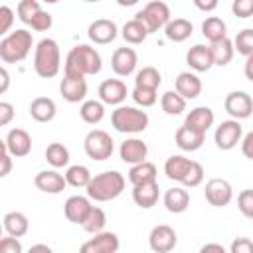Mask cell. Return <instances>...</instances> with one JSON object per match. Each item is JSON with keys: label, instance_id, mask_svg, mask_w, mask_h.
I'll use <instances>...</instances> for the list:
<instances>
[{"label": "cell", "instance_id": "6da1fadb", "mask_svg": "<svg viewBox=\"0 0 253 253\" xmlns=\"http://www.w3.org/2000/svg\"><path fill=\"white\" fill-rule=\"evenodd\" d=\"M101 67H103V61L99 51L87 43H79L69 49L63 63V73L87 77V75H97Z\"/></svg>", "mask_w": 253, "mask_h": 253}, {"label": "cell", "instance_id": "7a4b0ae2", "mask_svg": "<svg viewBox=\"0 0 253 253\" xmlns=\"http://www.w3.org/2000/svg\"><path fill=\"white\" fill-rule=\"evenodd\" d=\"M125 176L117 170H107L101 174H95L93 180L89 182L87 190V198L95 200V202H111L115 198H119L125 190Z\"/></svg>", "mask_w": 253, "mask_h": 253}, {"label": "cell", "instance_id": "3957f363", "mask_svg": "<svg viewBox=\"0 0 253 253\" xmlns=\"http://www.w3.org/2000/svg\"><path fill=\"white\" fill-rule=\"evenodd\" d=\"M61 69V51L59 43L51 38H43L38 42L34 51V71L42 79H51Z\"/></svg>", "mask_w": 253, "mask_h": 253}, {"label": "cell", "instance_id": "277c9868", "mask_svg": "<svg viewBox=\"0 0 253 253\" xmlns=\"http://www.w3.org/2000/svg\"><path fill=\"white\" fill-rule=\"evenodd\" d=\"M32 45H34L32 32L24 28L14 30L0 40V59L4 63H20L30 55Z\"/></svg>", "mask_w": 253, "mask_h": 253}, {"label": "cell", "instance_id": "5b68a950", "mask_svg": "<svg viewBox=\"0 0 253 253\" xmlns=\"http://www.w3.org/2000/svg\"><path fill=\"white\" fill-rule=\"evenodd\" d=\"M148 115L142 109L136 107H128V105H121L111 113V125L117 132L123 134H136L146 130L148 126Z\"/></svg>", "mask_w": 253, "mask_h": 253}, {"label": "cell", "instance_id": "8992f818", "mask_svg": "<svg viewBox=\"0 0 253 253\" xmlns=\"http://www.w3.org/2000/svg\"><path fill=\"white\" fill-rule=\"evenodd\" d=\"M134 18L144 24V28L148 30V34H154V32L166 28L168 22L172 20V18H170V8H168V4L162 2V0H152V2L144 4V8L134 14Z\"/></svg>", "mask_w": 253, "mask_h": 253}, {"label": "cell", "instance_id": "52a82bcc", "mask_svg": "<svg viewBox=\"0 0 253 253\" xmlns=\"http://www.w3.org/2000/svg\"><path fill=\"white\" fill-rule=\"evenodd\" d=\"M83 148L85 154L93 160H107L111 158L113 150H115V142L111 138V134L103 128H93L85 134L83 138Z\"/></svg>", "mask_w": 253, "mask_h": 253}, {"label": "cell", "instance_id": "ba28073f", "mask_svg": "<svg viewBox=\"0 0 253 253\" xmlns=\"http://www.w3.org/2000/svg\"><path fill=\"white\" fill-rule=\"evenodd\" d=\"M213 140H215V146L219 150H231V148H235L237 142L243 140V126H241V123L235 121V119L221 121L215 126Z\"/></svg>", "mask_w": 253, "mask_h": 253}, {"label": "cell", "instance_id": "9c48e42d", "mask_svg": "<svg viewBox=\"0 0 253 253\" xmlns=\"http://www.w3.org/2000/svg\"><path fill=\"white\" fill-rule=\"evenodd\" d=\"M204 194H206V200H208L210 206L223 208V206H227L231 202L233 188H231V184L225 178H211V180L206 182Z\"/></svg>", "mask_w": 253, "mask_h": 253}, {"label": "cell", "instance_id": "30bf717a", "mask_svg": "<svg viewBox=\"0 0 253 253\" xmlns=\"http://www.w3.org/2000/svg\"><path fill=\"white\" fill-rule=\"evenodd\" d=\"M59 93L67 103H83L87 101V79L81 75L63 73V79L59 81Z\"/></svg>", "mask_w": 253, "mask_h": 253}, {"label": "cell", "instance_id": "8fae6325", "mask_svg": "<svg viewBox=\"0 0 253 253\" xmlns=\"http://www.w3.org/2000/svg\"><path fill=\"white\" fill-rule=\"evenodd\" d=\"M223 107H225V111H227V115L231 119L241 121V119L251 117V113H253V99L245 91H231V93H227V97L223 101Z\"/></svg>", "mask_w": 253, "mask_h": 253}, {"label": "cell", "instance_id": "7c38bea8", "mask_svg": "<svg viewBox=\"0 0 253 253\" xmlns=\"http://www.w3.org/2000/svg\"><path fill=\"white\" fill-rule=\"evenodd\" d=\"M176 243H178V235L166 223H160V225L152 227V231L148 235V245L154 253H170L176 247Z\"/></svg>", "mask_w": 253, "mask_h": 253}, {"label": "cell", "instance_id": "4fadbf2b", "mask_svg": "<svg viewBox=\"0 0 253 253\" xmlns=\"http://www.w3.org/2000/svg\"><path fill=\"white\" fill-rule=\"evenodd\" d=\"M119 247H121V241H119L117 233L101 231V233L93 235L91 239H87L79 247V253H117Z\"/></svg>", "mask_w": 253, "mask_h": 253}, {"label": "cell", "instance_id": "5bb4252c", "mask_svg": "<svg viewBox=\"0 0 253 253\" xmlns=\"http://www.w3.org/2000/svg\"><path fill=\"white\" fill-rule=\"evenodd\" d=\"M4 146L6 150L14 156V158H22V156H28L32 152V136L28 130L24 128H12L8 130L6 138H4Z\"/></svg>", "mask_w": 253, "mask_h": 253}, {"label": "cell", "instance_id": "9a60e30c", "mask_svg": "<svg viewBox=\"0 0 253 253\" xmlns=\"http://www.w3.org/2000/svg\"><path fill=\"white\" fill-rule=\"evenodd\" d=\"M87 36L93 43L97 45H107L111 43L117 36H119V28L113 20H107V18H99L95 22L89 24V30H87Z\"/></svg>", "mask_w": 253, "mask_h": 253}, {"label": "cell", "instance_id": "2e32d148", "mask_svg": "<svg viewBox=\"0 0 253 253\" xmlns=\"http://www.w3.org/2000/svg\"><path fill=\"white\" fill-rule=\"evenodd\" d=\"M138 63V55L132 47H117L111 55V67L119 77H128Z\"/></svg>", "mask_w": 253, "mask_h": 253}, {"label": "cell", "instance_id": "e0dca14e", "mask_svg": "<svg viewBox=\"0 0 253 253\" xmlns=\"http://www.w3.org/2000/svg\"><path fill=\"white\" fill-rule=\"evenodd\" d=\"M91 200L85 196H69L63 204V213L67 217V221L83 225V221L87 219L89 211H91Z\"/></svg>", "mask_w": 253, "mask_h": 253}, {"label": "cell", "instance_id": "ac0fdd59", "mask_svg": "<svg viewBox=\"0 0 253 253\" xmlns=\"http://www.w3.org/2000/svg\"><path fill=\"white\" fill-rule=\"evenodd\" d=\"M126 95H128L126 85L121 79H105L99 85V99H101L103 105H117V107H121L123 101L126 99Z\"/></svg>", "mask_w": 253, "mask_h": 253}, {"label": "cell", "instance_id": "d6986e66", "mask_svg": "<svg viewBox=\"0 0 253 253\" xmlns=\"http://www.w3.org/2000/svg\"><path fill=\"white\" fill-rule=\"evenodd\" d=\"M119 154H121V160L125 164H140L146 160L148 156V146L144 140L140 138H126L125 142H121V148H119Z\"/></svg>", "mask_w": 253, "mask_h": 253}, {"label": "cell", "instance_id": "ffe728a7", "mask_svg": "<svg viewBox=\"0 0 253 253\" xmlns=\"http://www.w3.org/2000/svg\"><path fill=\"white\" fill-rule=\"evenodd\" d=\"M174 91L186 101H192L202 93V79L192 71H182L174 81Z\"/></svg>", "mask_w": 253, "mask_h": 253}, {"label": "cell", "instance_id": "44dd1931", "mask_svg": "<svg viewBox=\"0 0 253 253\" xmlns=\"http://www.w3.org/2000/svg\"><path fill=\"white\" fill-rule=\"evenodd\" d=\"M34 184L38 190L45 192V194H59L65 190L67 186V180L63 174H59L57 170H42L36 174L34 178Z\"/></svg>", "mask_w": 253, "mask_h": 253}, {"label": "cell", "instance_id": "7402d4cb", "mask_svg": "<svg viewBox=\"0 0 253 253\" xmlns=\"http://www.w3.org/2000/svg\"><path fill=\"white\" fill-rule=\"evenodd\" d=\"M186 63L190 65V69L198 71V73H204V71H210L211 65H213V57H211V51H210V45H204V43H196L188 49L186 53Z\"/></svg>", "mask_w": 253, "mask_h": 253}, {"label": "cell", "instance_id": "603a6c76", "mask_svg": "<svg viewBox=\"0 0 253 253\" xmlns=\"http://www.w3.org/2000/svg\"><path fill=\"white\" fill-rule=\"evenodd\" d=\"M213 121H215V115H213V111L210 107H196V109H192L186 115L184 125L190 126V128H194V130H198V132H204L206 134L208 128L213 125Z\"/></svg>", "mask_w": 253, "mask_h": 253}, {"label": "cell", "instance_id": "cb8c5ba5", "mask_svg": "<svg viewBox=\"0 0 253 253\" xmlns=\"http://www.w3.org/2000/svg\"><path fill=\"white\" fill-rule=\"evenodd\" d=\"M174 140H176V146H178L180 150L194 152V150L202 148V144H204V140H206V134H204V132H198V130H194V128H190V126H186V125H182V126L176 130Z\"/></svg>", "mask_w": 253, "mask_h": 253}, {"label": "cell", "instance_id": "d4e9b609", "mask_svg": "<svg viewBox=\"0 0 253 253\" xmlns=\"http://www.w3.org/2000/svg\"><path fill=\"white\" fill-rule=\"evenodd\" d=\"M160 198V188L158 182H148V184H140V186H132V200L138 208L148 210L152 206H156Z\"/></svg>", "mask_w": 253, "mask_h": 253}, {"label": "cell", "instance_id": "484cf974", "mask_svg": "<svg viewBox=\"0 0 253 253\" xmlns=\"http://www.w3.org/2000/svg\"><path fill=\"white\" fill-rule=\"evenodd\" d=\"M162 200H164V206L170 213H182L190 206V194L184 186H174V188L166 190Z\"/></svg>", "mask_w": 253, "mask_h": 253}, {"label": "cell", "instance_id": "4316f807", "mask_svg": "<svg viewBox=\"0 0 253 253\" xmlns=\"http://www.w3.org/2000/svg\"><path fill=\"white\" fill-rule=\"evenodd\" d=\"M192 162H194V160H190V158H186V156H182V154H172V156L166 158V162H164V174H166L170 180L182 184L184 178H186V174H188L190 168H192Z\"/></svg>", "mask_w": 253, "mask_h": 253}, {"label": "cell", "instance_id": "83f0119b", "mask_svg": "<svg viewBox=\"0 0 253 253\" xmlns=\"http://www.w3.org/2000/svg\"><path fill=\"white\" fill-rule=\"evenodd\" d=\"M57 113V107H55V101L49 99V97H36L32 103H30V117L38 123H49L53 121Z\"/></svg>", "mask_w": 253, "mask_h": 253}, {"label": "cell", "instance_id": "f1b7e54d", "mask_svg": "<svg viewBox=\"0 0 253 253\" xmlns=\"http://www.w3.org/2000/svg\"><path fill=\"white\" fill-rule=\"evenodd\" d=\"M2 221H4V229H6V233L10 237H18L20 239L30 229V221H28L26 213H22V211H8Z\"/></svg>", "mask_w": 253, "mask_h": 253}, {"label": "cell", "instance_id": "f546056e", "mask_svg": "<svg viewBox=\"0 0 253 253\" xmlns=\"http://www.w3.org/2000/svg\"><path fill=\"white\" fill-rule=\"evenodd\" d=\"M192 32H194V26H192V22L186 20V18H174V20H170L168 26L164 28L166 38H168L170 42H176V43L186 42V40L192 36Z\"/></svg>", "mask_w": 253, "mask_h": 253}, {"label": "cell", "instance_id": "4dcf8cb0", "mask_svg": "<svg viewBox=\"0 0 253 253\" xmlns=\"http://www.w3.org/2000/svg\"><path fill=\"white\" fill-rule=\"evenodd\" d=\"M156 174H158L156 166H154L152 162L144 160V162H140V164L130 166V170H128V182H130L132 186H140V184L156 182Z\"/></svg>", "mask_w": 253, "mask_h": 253}, {"label": "cell", "instance_id": "1f68e13d", "mask_svg": "<svg viewBox=\"0 0 253 253\" xmlns=\"http://www.w3.org/2000/svg\"><path fill=\"white\" fill-rule=\"evenodd\" d=\"M202 34L210 43H213L227 38V26L219 16H208L202 22Z\"/></svg>", "mask_w": 253, "mask_h": 253}, {"label": "cell", "instance_id": "d6a6232c", "mask_svg": "<svg viewBox=\"0 0 253 253\" xmlns=\"http://www.w3.org/2000/svg\"><path fill=\"white\" fill-rule=\"evenodd\" d=\"M210 51H211V57H213V65L223 67V65H227L233 59L235 47H233V42L229 38H225V40L210 43Z\"/></svg>", "mask_w": 253, "mask_h": 253}, {"label": "cell", "instance_id": "836d02e7", "mask_svg": "<svg viewBox=\"0 0 253 253\" xmlns=\"http://www.w3.org/2000/svg\"><path fill=\"white\" fill-rule=\"evenodd\" d=\"M121 36H123V40H125L126 43L138 45V43H142V42L148 38V30L144 28L142 22H138L136 18H132V20H128V22L123 26Z\"/></svg>", "mask_w": 253, "mask_h": 253}, {"label": "cell", "instance_id": "e575fe53", "mask_svg": "<svg viewBox=\"0 0 253 253\" xmlns=\"http://www.w3.org/2000/svg\"><path fill=\"white\" fill-rule=\"evenodd\" d=\"M79 117L87 123V125H99L105 117V105L101 101L95 99H87L81 103L79 107Z\"/></svg>", "mask_w": 253, "mask_h": 253}, {"label": "cell", "instance_id": "d590c367", "mask_svg": "<svg viewBox=\"0 0 253 253\" xmlns=\"http://www.w3.org/2000/svg\"><path fill=\"white\" fill-rule=\"evenodd\" d=\"M65 180H67V186H73V188H87L89 182L93 180V174L89 172L87 166L83 164H73L65 170Z\"/></svg>", "mask_w": 253, "mask_h": 253}, {"label": "cell", "instance_id": "8d00e7d4", "mask_svg": "<svg viewBox=\"0 0 253 253\" xmlns=\"http://www.w3.org/2000/svg\"><path fill=\"white\" fill-rule=\"evenodd\" d=\"M160 83H162V75H160V71H158L156 67H152V65L142 67V69L136 71V75H134V87H144V89H156V91H158Z\"/></svg>", "mask_w": 253, "mask_h": 253}, {"label": "cell", "instance_id": "74e56055", "mask_svg": "<svg viewBox=\"0 0 253 253\" xmlns=\"http://www.w3.org/2000/svg\"><path fill=\"white\" fill-rule=\"evenodd\" d=\"M45 160H47L49 166H53V170L67 166L69 164V150H67V146L61 144V142L47 144V148H45Z\"/></svg>", "mask_w": 253, "mask_h": 253}, {"label": "cell", "instance_id": "f35d334b", "mask_svg": "<svg viewBox=\"0 0 253 253\" xmlns=\"http://www.w3.org/2000/svg\"><path fill=\"white\" fill-rule=\"evenodd\" d=\"M160 107L166 115L176 117V115H182L186 111V99L180 97L176 91H166L160 97Z\"/></svg>", "mask_w": 253, "mask_h": 253}, {"label": "cell", "instance_id": "ab89813d", "mask_svg": "<svg viewBox=\"0 0 253 253\" xmlns=\"http://www.w3.org/2000/svg\"><path fill=\"white\" fill-rule=\"evenodd\" d=\"M105 225H107V213L99 206H93L91 211H89V215H87V219L83 221V229L87 233L97 235V233L105 231Z\"/></svg>", "mask_w": 253, "mask_h": 253}, {"label": "cell", "instance_id": "60d3db41", "mask_svg": "<svg viewBox=\"0 0 253 253\" xmlns=\"http://www.w3.org/2000/svg\"><path fill=\"white\" fill-rule=\"evenodd\" d=\"M233 47L237 49V53L249 57L253 55V28H245L241 32H237L235 40H233Z\"/></svg>", "mask_w": 253, "mask_h": 253}, {"label": "cell", "instance_id": "b9f144b4", "mask_svg": "<svg viewBox=\"0 0 253 253\" xmlns=\"http://www.w3.org/2000/svg\"><path fill=\"white\" fill-rule=\"evenodd\" d=\"M130 97L132 101L138 105V107H152L156 101H158V95H156V89H144V87H134L130 91Z\"/></svg>", "mask_w": 253, "mask_h": 253}, {"label": "cell", "instance_id": "7bdbcfd3", "mask_svg": "<svg viewBox=\"0 0 253 253\" xmlns=\"http://www.w3.org/2000/svg\"><path fill=\"white\" fill-rule=\"evenodd\" d=\"M40 10H42V6H40L38 0H22V2H18V6H16L18 18H20V22H24V24H30L32 18H34Z\"/></svg>", "mask_w": 253, "mask_h": 253}, {"label": "cell", "instance_id": "ee69618b", "mask_svg": "<svg viewBox=\"0 0 253 253\" xmlns=\"http://www.w3.org/2000/svg\"><path fill=\"white\" fill-rule=\"evenodd\" d=\"M202 182H204V166L194 160L190 172L186 174V178H184V182H182V186H184V188H196V186H200Z\"/></svg>", "mask_w": 253, "mask_h": 253}, {"label": "cell", "instance_id": "f6af8a7d", "mask_svg": "<svg viewBox=\"0 0 253 253\" xmlns=\"http://www.w3.org/2000/svg\"><path fill=\"white\" fill-rule=\"evenodd\" d=\"M237 208H239V211L245 217L253 219V190L239 192V196H237Z\"/></svg>", "mask_w": 253, "mask_h": 253}, {"label": "cell", "instance_id": "bcb514c9", "mask_svg": "<svg viewBox=\"0 0 253 253\" xmlns=\"http://www.w3.org/2000/svg\"><path fill=\"white\" fill-rule=\"evenodd\" d=\"M51 24H53L51 14L45 12V10H40V12L32 18V22H30L28 26H32V30H36V32H45V30L51 28Z\"/></svg>", "mask_w": 253, "mask_h": 253}, {"label": "cell", "instance_id": "7dc6e473", "mask_svg": "<svg viewBox=\"0 0 253 253\" xmlns=\"http://www.w3.org/2000/svg\"><path fill=\"white\" fill-rule=\"evenodd\" d=\"M12 24H14V12H12L10 6L2 4V6H0V34H2L4 38L8 36Z\"/></svg>", "mask_w": 253, "mask_h": 253}, {"label": "cell", "instance_id": "c3c4849f", "mask_svg": "<svg viewBox=\"0 0 253 253\" xmlns=\"http://www.w3.org/2000/svg\"><path fill=\"white\" fill-rule=\"evenodd\" d=\"M231 12L237 18H249V16H253V0H233Z\"/></svg>", "mask_w": 253, "mask_h": 253}, {"label": "cell", "instance_id": "681fc988", "mask_svg": "<svg viewBox=\"0 0 253 253\" xmlns=\"http://www.w3.org/2000/svg\"><path fill=\"white\" fill-rule=\"evenodd\" d=\"M229 253H253V241L247 237H237L231 241Z\"/></svg>", "mask_w": 253, "mask_h": 253}, {"label": "cell", "instance_id": "f907efd6", "mask_svg": "<svg viewBox=\"0 0 253 253\" xmlns=\"http://www.w3.org/2000/svg\"><path fill=\"white\" fill-rule=\"evenodd\" d=\"M0 253H22V243L18 237H4L0 241Z\"/></svg>", "mask_w": 253, "mask_h": 253}, {"label": "cell", "instance_id": "816d5d0a", "mask_svg": "<svg viewBox=\"0 0 253 253\" xmlns=\"http://www.w3.org/2000/svg\"><path fill=\"white\" fill-rule=\"evenodd\" d=\"M14 107H12V103H8V101H2L0 103V126H6L12 119H14Z\"/></svg>", "mask_w": 253, "mask_h": 253}, {"label": "cell", "instance_id": "f5cc1de1", "mask_svg": "<svg viewBox=\"0 0 253 253\" xmlns=\"http://www.w3.org/2000/svg\"><path fill=\"white\" fill-rule=\"evenodd\" d=\"M2 170H0V176L2 178H6L8 174H10V170H12V154L6 150V146H4V142H2Z\"/></svg>", "mask_w": 253, "mask_h": 253}, {"label": "cell", "instance_id": "db71d44e", "mask_svg": "<svg viewBox=\"0 0 253 253\" xmlns=\"http://www.w3.org/2000/svg\"><path fill=\"white\" fill-rule=\"evenodd\" d=\"M241 152H243L245 158L253 160V130L243 136V140H241Z\"/></svg>", "mask_w": 253, "mask_h": 253}, {"label": "cell", "instance_id": "11a10c76", "mask_svg": "<svg viewBox=\"0 0 253 253\" xmlns=\"http://www.w3.org/2000/svg\"><path fill=\"white\" fill-rule=\"evenodd\" d=\"M200 253H227L225 251V247L221 245V243H206V245H202V249H200Z\"/></svg>", "mask_w": 253, "mask_h": 253}, {"label": "cell", "instance_id": "9f6ffc18", "mask_svg": "<svg viewBox=\"0 0 253 253\" xmlns=\"http://www.w3.org/2000/svg\"><path fill=\"white\" fill-rule=\"evenodd\" d=\"M194 6H196L198 10H204V12H211V10H215V8H217V2H215V0H210V2H202V0H196V2H194Z\"/></svg>", "mask_w": 253, "mask_h": 253}, {"label": "cell", "instance_id": "6f0895ef", "mask_svg": "<svg viewBox=\"0 0 253 253\" xmlns=\"http://www.w3.org/2000/svg\"><path fill=\"white\" fill-rule=\"evenodd\" d=\"M243 73H245V77L253 83V55H249V57H245V65H243Z\"/></svg>", "mask_w": 253, "mask_h": 253}, {"label": "cell", "instance_id": "680465c9", "mask_svg": "<svg viewBox=\"0 0 253 253\" xmlns=\"http://www.w3.org/2000/svg\"><path fill=\"white\" fill-rule=\"evenodd\" d=\"M0 77H2V85H0V93H6L8 91V85H10V75L6 71V67L0 69Z\"/></svg>", "mask_w": 253, "mask_h": 253}, {"label": "cell", "instance_id": "91938a15", "mask_svg": "<svg viewBox=\"0 0 253 253\" xmlns=\"http://www.w3.org/2000/svg\"><path fill=\"white\" fill-rule=\"evenodd\" d=\"M28 253H53V251H51V247H47L45 243H36V245H32V247L28 249Z\"/></svg>", "mask_w": 253, "mask_h": 253}]
</instances>
